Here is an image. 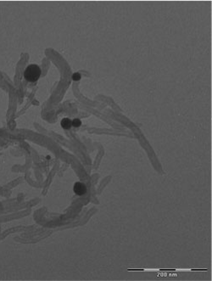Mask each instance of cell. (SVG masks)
Listing matches in <instances>:
<instances>
[{"instance_id":"4","label":"cell","mask_w":212,"mask_h":281,"mask_svg":"<svg viewBox=\"0 0 212 281\" xmlns=\"http://www.w3.org/2000/svg\"><path fill=\"white\" fill-rule=\"evenodd\" d=\"M81 125V122L79 119H74L72 121V126H74L75 128H78Z\"/></svg>"},{"instance_id":"3","label":"cell","mask_w":212,"mask_h":281,"mask_svg":"<svg viewBox=\"0 0 212 281\" xmlns=\"http://www.w3.org/2000/svg\"><path fill=\"white\" fill-rule=\"evenodd\" d=\"M72 126V121H71L69 118H64L61 121V127L64 129H70Z\"/></svg>"},{"instance_id":"2","label":"cell","mask_w":212,"mask_h":281,"mask_svg":"<svg viewBox=\"0 0 212 281\" xmlns=\"http://www.w3.org/2000/svg\"><path fill=\"white\" fill-rule=\"evenodd\" d=\"M74 192L77 195H83L85 193L87 192V187L84 183L77 182L74 185Z\"/></svg>"},{"instance_id":"5","label":"cell","mask_w":212,"mask_h":281,"mask_svg":"<svg viewBox=\"0 0 212 281\" xmlns=\"http://www.w3.org/2000/svg\"><path fill=\"white\" fill-rule=\"evenodd\" d=\"M72 79L74 81H79L81 79V75L79 73H74L72 75Z\"/></svg>"},{"instance_id":"1","label":"cell","mask_w":212,"mask_h":281,"mask_svg":"<svg viewBox=\"0 0 212 281\" xmlns=\"http://www.w3.org/2000/svg\"><path fill=\"white\" fill-rule=\"evenodd\" d=\"M41 75V70L37 65H30L27 66L24 71V77L27 81L34 83L38 80Z\"/></svg>"}]
</instances>
